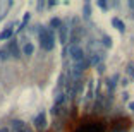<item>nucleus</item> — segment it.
<instances>
[{"mask_svg": "<svg viewBox=\"0 0 134 132\" xmlns=\"http://www.w3.org/2000/svg\"><path fill=\"white\" fill-rule=\"evenodd\" d=\"M86 58H88L90 65H100V62L103 60V55L102 53H90V57H86Z\"/></svg>", "mask_w": 134, "mask_h": 132, "instance_id": "0eeeda50", "label": "nucleus"}, {"mask_svg": "<svg viewBox=\"0 0 134 132\" xmlns=\"http://www.w3.org/2000/svg\"><path fill=\"white\" fill-rule=\"evenodd\" d=\"M129 7H132V9H134V0H129Z\"/></svg>", "mask_w": 134, "mask_h": 132, "instance_id": "412c9836", "label": "nucleus"}, {"mask_svg": "<svg viewBox=\"0 0 134 132\" xmlns=\"http://www.w3.org/2000/svg\"><path fill=\"white\" fill-rule=\"evenodd\" d=\"M14 38V29L12 27H5L0 31V41H7V39H12Z\"/></svg>", "mask_w": 134, "mask_h": 132, "instance_id": "6e6552de", "label": "nucleus"}, {"mask_svg": "<svg viewBox=\"0 0 134 132\" xmlns=\"http://www.w3.org/2000/svg\"><path fill=\"white\" fill-rule=\"evenodd\" d=\"M35 53V45L31 41H26L23 45V50H21V55H26V57H31Z\"/></svg>", "mask_w": 134, "mask_h": 132, "instance_id": "423d86ee", "label": "nucleus"}, {"mask_svg": "<svg viewBox=\"0 0 134 132\" xmlns=\"http://www.w3.org/2000/svg\"><path fill=\"white\" fill-rule=\"evenodd\" d=\"M5 48H7L9 51V57L10 58H19L21 57V48H19V43H17V39H9V43L5 45Z\"/></svg>", "mask_w": 134, "mask_h": 132, "instance_id": "7ed1b4c3", "label": "nucleus"}, {"mask_svg": "<svg viewBox=\"0 0 134 132\" xmlns=\"http://www.w3.org/2000/svg\"><path fill=\"white\" fill-rule=\"evenodd\" d=\"M29 19H31V14H29V12H26V14H24V17H23V21H21V24H19V27H17V31H23L24 27H26V24L29 22Z\"/></svg>", "mask_w": 134, "mask_h": 132, "instance_id": "f8f14e48", "label": "nucleus"}, {"mask_svg": "<svg viewBox=\"0 0 134 132\" xmlns=\"http://www.w3.org/2000/svg\"><path fill=\"white\" fill-rule=\"evenodd\" d=\"M83 16L84 17H90L91 16V5L90 4H84L83 5Z\"/></svg>", "mask_w": 134, "mask_h": 132, "instance_id": "dca6fc26", "label": "nucleus"}, {"mask_svg": "<svg viewBox=\"0 0 134 132\" xmlns=\"http://www.w3.org/2000/svg\"><path fill=\"white\" fill-rule=\"evenodd\" d=\"M33 124H35L36 129H40V130H43L45 127H47V113L45 112H40L38 115L35 117V120H33Z\"/></svg>", "mask_w": 134, "mask_h": 132, "instance_id": "39448f33", "label": "nucleus"}, {"mask_svg": "<svg viewBox=\"0 0 134 132\" xmlns=\"http://www.w3.org/2000/svg\"><path fill=\"white\" fill-rule=\"evenodd\" d=\"M93 88H95V82L90 81V82H88V91H86V98H88V100L93 98Z\"/></svg>", "mask_w": 134, "mask_h": 132, "instance_id": "ddd939ff", "label": "nucleus"}, {"mask_svg": "<svg viewBox=\"0 0 134 132\" xmlns=\"http://www.w3.org/2000/svg\"><path fill=\"white\" fill-rule=\"evenodd\" d=\"M112 26H114L119 33H124V31H126V24L122 22V19H119V17H114V19H112Z\"/></svg>", "mask_w": 134, "mask_h": 132, "instance_id": "1a4fd4ad", "label": "nucleus"}, {"mask_svg": "<svg viewBox=\"0 0 134 132\" xmlns=\"http://www.w3.org/2000/svg\"><path fill=\"white\" fill-rule=\"evenodd\" d=\"M60 26H62V21H60L59 17H52V19H50V24H48V29H50V31H53V29H59Z\"/></svg>", "mask_w": 134, "mask_h": 132, "instance_id": "9b49d317", "label": "nucleus"}, {"mask_svg": "<svg viewBox=\"0 0 134 132\" xmlns=\"http://www.w3.org/2000/svg\"><path fill=\"white\" fill-rule=\"evenodd\" d=\"M59 39H60V43H62V45H65V43H67V26H65V24H64L62 22V26H60L59 27Z\"/></svg>", "mask_w": 134, "mask_h": 132, "instance_id": "9d476101", "label": "nucleus"}, {"mask_svg": "<svg viewBox=\"0 0 134 132\" xmlns=\"http://www.w3.org/2000/svg\"><path fill=\"white\" fill-rule=\"evenodd\" d=\"M115 81H119V74H114L110 77V81H108V84H110V88H114L115 86Z\"/></svg>", "mask_w": 134, "mask_h": 132, "instance_id": "a211bd4d", "label": "nucleus"}, {"mask_svg": "<svg viewBox=\"0 0 134 132\" xmlns=\"http://www.w3.org/2000/svg\"><path fill=\"white\" fill-rule=\"evenodd\" d=\"M132 77H134V74H132Z\"/></svg>", "mask_w": 134, "mask_h": 132, "instance_id": "4be33fe9", "label": "nucleus"}, {"mask_svg": "<svg viewBox=\"0 0 134 132\" xmlns=\"http://www.w3.org/2000/svg\"><path fill=\"white\" fill-rule=\"evenodd\" d=\"M67 53L71 55V58L74 60V64H77V62H81V60H84V58H86V55H84L83 48L77 47L76 43H72L71 47H67Z\"/></svg>", "mask_w": 134, "mask_h": 132, "instance_id": "f03ea898", "label": "nucleus"}, {"mask_svg": "<svg viewBox=\"0 0 134 132\" xmlns=\"http://www.w3.org/2000/svg\"><path fill=\"white\" fill-rule=\"evenodd\" d=\"M102 43L105 45V48H112V38L108 35H103V38H102Z\"/></svg>", "mask_w": 134, "mask_h": 132, "instance_id": "4468645a", "label": "nucleus"}, {"mask_svg": "<svg viewBox=\"0 0 134 132\" xmlns=\"http://www.w3.org/2000/svg\"><path fill=\"white\" fill-rule=\"evenodd\" d=\"M129 108H131V110L134 112V101H131V103H129Z\"/></svg>", "mask_w": 134, "mask_h": 132, "instance_id": "aec40b11", "label": "nucleus"}, {"mask_svg": "<svg viewBox=\"0 0 134 132\" xmlns=\"http://www.w3.org/2000/svg\"><path fill=\"white\" fill-rule=\"evenodd\" d=\"M38 41H40L41 50H45V51H52L55 48V35H53V31H50L48 27H43V26L40 27Z\"/></svg>", "mask_w": 134, "mask_h": 132, "instance_id": "f257e3e1", "label": "nucleus"}, {"mask_svg": "<svg viewBox=\"0 0 134 132\" xmlns=\"http://www.w3.org/2000/svg\"><path fill=\"white\" fill-rule=\"evenodd\" d=\"M96 5H98L100 9H103V10H107V9H108V4H107L105 0H98V2H96Z\"/></svg>", "mask_w": 134, "mask_h": 132, "instance_id": "f3484780", "label": "nucleus"}, {"mask_svg": "<svg viewBox=\"0 0 134 132\" xmlns=\"http://www.w3.org/2000/svg\"><path fill=\"white\" fill-rule=\"evenodd\" d=\"M9 130H10V132H31V129H29L28 124L23 122V120H12Z\"/></svg>", "mask_w": 134, "mask_h": 132, "instance_id": "20e7f679", "label": "nucleus"}, {"mask_svg": "<svg viewBox=\"0 0 134 132\" xmlns=\"http://www.w3.org/2000/svg\"><path fill=\"white\" fill-rule=\"evenodd\" d=\"M9 58H10V57H9L7 48H5V47H2V48H0V60L4 62V60H9Z\"/></svg>", "mask_w": 134, "mask_h": 132, "instance_id": "2eb2a0df", "label": "nucleus"}, {"mask_svg": "<svg viewBox=\"0 0 134 132\" xmlns=\"http://www.w3.org/2000/svg\"><path fill=\"white\" fill-rule=\"evenodd\" d=\"M0 132H10V130H9V127H0Z\"/></svg>", "mask_w": 134, "mask_h": 132, "instance_id": "6ab92c4d", "label": "nucleus"}]
</instances>
